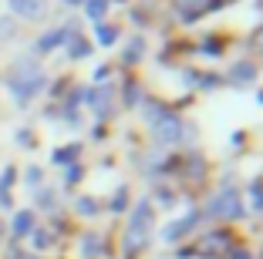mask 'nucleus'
I'll use <instances>...</instances> for the list:
<instances>
[{"label":"nucleus","instance_id":"nucleus-8","mask_svg":"<svg viewBox=\"0 0 263 259\" xmlns=\"http://www.w3.org/2000/svg\"><path fill=\"white\" fill-rule=\"evenodd\" d=\"M31 229H34V215H31V212H17V215H14V222H10V232H14L17 239L27 236Z\"/></svg>","mask_w":263,"mask_h":259},{"label":"nucleus","instance_id":"nucleus-20","mask_svg":"<svg viewBox=\"0 0 263 259\" xmlns=\"http://www.w3.org/2000/svg\"><path fill=\"white\" fill-rule=\"evenodd\" d=\"M122 206H125V189L118 192V195H115V202H111V209H122Z\"/></svg>","mask_w":263,"mask_h":259},{"label":"nucleus","instance_id":"nucleus-11","mask_svg":"<svg viewBox=\"0 0 263 259\" xmlns=\"http://www.w3.org/2000/svg\"><path fill=\"white\" fill-rule=\"evenodd\" d=\"M206 7H209V0H179V10L186 17H199Z\"/></svg>","mask_w":263,"mask_h":259},{"label":"nucleus","instance_id":"nucleus-12","mask_svg":"<svg viewBox=\"0 0 263 259\" xmlns=\"http://www.w3.org/2000/svg\"><path fill=\"white\" fill-rule=\"evenodd\" d=\"M68 54H71V57H88V54H91V47H88V41L71 37L68 41Z\"/></svg>","mask_w":263,"mask_h":259},{"label":"nucleus","instance_id":"nucleus-1","mask_svg":"<svg viewBox=\"0 0 263 259\" xmlns=\"http://www.w3.org/2000/svg\"><path fill=\"white\" fill-rule=\"evenodd\" d=\"M44 88V71L31 61H17L14 64V74H10V91H14L17 105H27L34 94Z\"/></svg>","mask_w":263,"mask_h":259},{"label":"nucleus","instance_id":"nucleus-22","mask_svg":"<svg viewBox=\"0 0 263 259\" xmlns=\"http://www.w3.org/2000/svg\"><path fill=\"white\" fill-rule=\"evenodd\" d=\"M256 44H260V51H263V31H260V34H256Z\"/></svg>","mask_w":263,"mask_h":259},{"label":"nucleus","instance_id":"nucleus-15","mask_svg":"<svg viewBox=\"0 0 263 259\" xmlns=\"http://www.w3.org/2000/svg\"><path fill=\"white\" fill-rule=\"evenodd\" d=\"M71 158H78V145H64V148H58V152H54L58 165H64V162H71Z\"/></svg>","mask_w":263,"mask_h":259},{"label":"nucleus","instance_id":"nucleus-3","mask_svg":"<svg viewBox=\"0 0 263 259\" xmlns=\"http://www.w3.org/2000/svg\"><path fill=\"white\" fill-rule=\"evenodd\" d=\"M152 131H155L159 142H179V138H182V122H179L172 111L155 108L152 111Z\"/></svg>","mask_w":263,"mask_h":259},{"label":"nucleus","instance_id":"nucleus-23","mask_svg":"<svg viewBox=\"0 0 263 259\" xmlns=\"http://www.w3.org/2000/svg\"><path fill=\"white\" fill-rule=\"evenodd\" d=\"M64 4H85V0H64Z\"/></svg>","mask_w":263,"mask_h":259},{"label":"nucleus","instance_id":"nucleus-19","mask_svg":"<svg viewBox=\"0 0 263 259\" xmlns=\"http://www.w3.org/2000/svg\"><path fill=\"white\" fill-rule=\"evenodd\" d=\"M253 209H263V192H260V185H253Z\"/></svg>","mask_w":263,"mask_h":259},{"label":"nucleus","instance_id":"nucleus-6","mask_svg":"<svg viewBox=\"0 0 263 259\" xmlns=\"http://www.w3.org/2000/svg\"><path fill=\"white\" fill-rule=\"evenodd\" d=\"M10 10H14L17 17H41L47 10V0H10Z\"/></svg>","mask_w":263,"mask_h":259},{"label":"nucleus","instance_id":"nucleus-21","mask_svg":"<svg viewBox=\"0 0 263 259\" xmlns=\"http://www.w3.org/2000/svg\"><path fill=\"white\" fill-rule=\"evenodd\" d=\"M233 259H247V252H243V249H240V252H233Z\"/></svg>","mask_w":263,"mask_h":259},{"label":"nucleus","instance_id":"nucleus-17","mask_svg":"<svg viewBox=\"0 0 263 259\" xmlns=\"http://www.w3.org/2000/svg\"><path fill=\"white\" fill-rule=\"evenodd\" d=\"M78 209H81L85 215H95V209H98V206H95V198H81V202H78Z\"/></svg>","mask_w":263,"mask_h":259},{"label":"nucleus","instance_id":"nucleus-4","mask_svg":"<svg viewBox=\"0 0 263 259\" xmlns=\"http://www.w3.org/2000/svg\"><path fill=\"white\" fill-rule=\"evenodd\" d=\"M209 215H219V219H240L243 215V206H240V192L236 189H223L206 209Z\"/></svg>","mask_w":263,"mask_h":259},{"label":"nucleus","instance_id":"nucleus-13","mask_svg":"<svg viewBox=\"0 0 263 259\" xmlns=\"http://www.w3.org/2000/svg\"><path fill=\"white\" fill-rule=\"evenodd\" d=\"M95 37L101 41V44L108 47V44H115V37H118V31L115 27H108V24H98V27H95Z\"/></svg>","mask_w":263,"mask_h":259},{"label":"nucleus","instance_id":"nucleus-18","mask_svg":"<svg viewBox=\"0 0 263 259\" xmlns=\"http://www.w3.org/2000/svg\"><path fill=\"white\" fill-rule=\"evenodd\" d=\"M7 34H14V24L4 17V21H0V37H7Z\"/></svg>","mask_w":263,"mask_h":259},{"label":"nucleus","instance_id":"nucleus-5","mask_svg":"<svg viewBox=\"0 0 263 259\" xmlns=\"http://www.w3.org/2000/svg\"><path fill=\"white\" fill-rule=\"evenodd\" d=\"M68 37H71V27H58V31H51V34H41L37 44H34V51H37V54H47V51H54L61 41H68Z\"/></svg>","mask_w":263,"mask_h":259},{"label":"nucleus","instance_id":"nucleus-2","mask_svg":"<svg viewBox=\"0 0 263 259\" xmlns=\"http://www.w3.org/2000/svg\"><path fill=\"white\" fill-rule=\"evenodd\" d=\"M148 222H152V206H148V198H142L128 219V232H125V252L128 256H135L148 243Z\"/></svg>","mask_w":263,"mask_h":259},{"label":"nucleus","instance_id":"nucleus-16","mask_svg":"<svg viewBox=\"0 0 263 259\" xmlns=\"http://www.w3.org/2000/svg\"><path fill=\"white\" fill-rule=\"evenodd\" d=\"M253 74H256V68H253V64H247V61H240L236 68H233V77H240V81H250Z\"/></svg>","mask_w":263,"mask_h":259},{"label":"nucleus","instance_id":"nucleus-14","mask_svg":"<svg viewBox=\"0 0 263 259\" xmlns=\"http://www.w3.org/2000/svg\"><path fill=\"white\" fill-rule=\"evenodd\" d=\"M85 4H88V14H91L95 21H101L105 10H108V0H85Z\"/></svg>","mask_w":263,"mask_h":259},{"label":"nucleus","instance_id":"nucleus-7","mask_svg":"<svg viewBox=\"0 0 263 259\" xmlns=\"http://www.w3.org/2000/svg\"><path fill=\"white\" fill-rule=\"evenodd\" d=\"M196 219H199V215H196V212H189L186 219H179V222H172V226H169V229H165V232H162V239H165V243H176L179 236H186L189 229L196 226Z\"/></svg>","mask_w":263,"mask_h":259},{"label":"nucleus","instance_id":"nucleus-9","mask_svg":"<svg viewBox=\"0 0 263 259\" xmlns=\"http://www.w3.org/2000/svg\"><path fill=\"white\" fill-rule=\"evenodd\" d=\"M88 101H91V108L98 114H105L108 111V101H111V88H101V91H91L88 94Z\"/></svg>","mask_w":263,"mask_h":259},{"label":"nucleus","instance_id":"nucleus-10","mask_svg":"<svg viewBox=\"0 0 263 259\" xmlns=\"http://www.w3.org/2000/svg\"><path fill=\"white\" fill-rule=\"evenodd\" d=\"M14 168H4V175H0V206H10V185H14Z\"/></svg>","mask_w":263,"mask_h":259}]
</instances>
